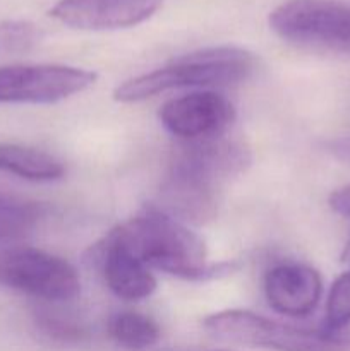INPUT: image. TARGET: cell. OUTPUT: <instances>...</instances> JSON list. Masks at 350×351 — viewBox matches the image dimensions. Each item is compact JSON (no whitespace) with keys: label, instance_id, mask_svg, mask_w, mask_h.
Masks as SVG:
<instances>
[{"label":"cell","instance_id":"6da1fadb","mask_svg":"<svg viewBox=\"0 0 350 351\" xmlns=\"http://www.w3.org/2000/svg\"><path fill=\"white\" fill-rule=\"evenodd\" d=\"M110 233L150 269L185 281L218 280L239 269L237 263L209 264L201 237L156 206H146Z\"/></svg>","mask_w":350,"mask_h":351},{"label":"cell","instance_id":"7a4b0ae2","mask_svg":"<svg viewBox=\"0 0 350 351\" xmlns=\"http://www.w3.org/2000/svg\"><path fill=\"white\" fill-rule=\"evenodd\" d=\"M256 64V57L244 48H202L129 79L113 91V99L119 103H137L170 89L239 84L253 75Z\"/></svg>","mask_w":350,"mask_h":351},{"label":"cell","instance_id":"3957f363","mask_svg":"<svg viewBox=\"0 0 350 351\" xmlns=\"http://www.w3.org/2000/svg\"><path fill=\"white\" fill-rule=\"evenodd\" d=\"M202 329L216 341L271 351H350L347 329L305 328L273 321L249 311H222L208 315Z\"/></svg>","mask_w":350,"mask_h":351},{"label":"cell","instance_id":"277c9868","mask_svg":"<svg viewBox=\"0 0 350 351\" xmlns=\"http://www.w3.org/2000/svg\"><path fill=\"white\" fill-rule=\"evenodd\" d=\"M270 27L295 47L350 55L349 2L285 0L270 14Z\"/></svg>","mask_w":350,"mask_h":351},{"label":"cell","instance_id":"5b68a950","mask_svg":"<svg viewBox=\"0 0 350 351\" xmlns=\"http://www.w3.org/2000/svg\"><path fill=\"white\" fill-rule=\"evenodd\" d=\"M0 287L47 304H64L81 295V280L71 263L33 247L0 249Z\"/></svg>","mask_w":350,"mask_h":351},{"label":"cell","instance_id":"8992f818","mask_svg":"<svg viewBox=\"0 0 350 351\" xmlns=\"http://www.w3.org/2000/svg\"><path fill=\"white\" fill-rule=\"evenodd\" d=\"M98 75L71 65L0 67V105H51L86 91Z\"/></svg>","mask_w":350,"mask_h":351},{"label":"cell","instance_id":"52a82bcc","mask_svg":"<svg viewBox=\"0 0 350 351\" xmlns=\"http://www.w3.org/2000/svg\"><path fill=\"white\" fill-rule=\"evenodd\" d=\"M235 106L215 91H196L165 103L158 112L161 125L178 143L229 134L235 122Z\"/></svg>","mask_w":350,"mask_h":351},{"label":"cell","instance_id":"ba28073f","mask_svg":"<svg viewBox=\"0 0 350 351\" xmlns=\"http://www.w3.org/2000/svg\"><path fill=\"white\" fill-rule=\"evenodd\" d=\"M163 0H58L50 16L82 31H112L137 26L153 17Z\"/></svg>","mask_w":350,"mask_h":351},{"label":"cell","instance_id":"9c48e42d","mask_svg":"<svg viewBox=\"0 0 350 351\" xmlns=\"http://www.w3.org/2000/svg\"><path fill=\"white\" fill-rule=\"evenodd\" d=\"M218 195L220 185L215 182L170 163L154 206L184 225L201 226L218 215Z\"/></svg>","mask_w":350,"mask_h":351},{"label":"cell","instance_id":"30bf717a","mask_svg":"<svg viewBox=\"0 0 350 351\" xmlns=\"http://www.w3.org/2000/svg\"><path fill=\"white\" fill-rule=\"evenodd\" d=\"M253 156L246 144L229 134L201 141L178 143L170 163L184 167L222 187L249 168Z\"/></svg>","mask_w":350,"mask_h":351},{"label":"cell","instance_id":"8fae6325","mask_svg":"<svg viewBox=\"0 0 350 351\" xmlns=\"http://www.w3.org/2000/svg\"><path fill=\"white\" fill-rule=\"evenodd\" d=\"M264 295L270 307L278 314L307 317L321 300L323 280L314 267L305 264H278L264 276Z\"/></svg>","mask_w":350,"mask_h":351},{"label":"cell","instance_id":"7c38bea8","mask_svg":"<svg viewBox=\"0 0 350 351\" xmlns=\"http://www.w3.org/2000/svg\"><path fill=\"white\" fill-rule=\"evenodd\" d=\"M93 257L106 288L122 300L137 302L156 290V278L150 267L137 259L112 233L93 247Z\"/></svg>","mask_w":350,"mask_h":351},{"label":"cell","instance_id":"4fadbf2b","mask_svg":"<svg viewBox=\"0 0 350 351\" xmlns=\"http://www.w3.org/2000/svg\"><path fill=\"white\" fill-rule=\"evenodd\" d=\"M0 170L33 182L58 180L65 171L51 154L19 144H0Z\"/></svg>","mask_w":350,"mask_h":351},{"label":"cell","instance_id":"5bb4252c","mask_svg":"<svg viewBox=\"0 0 350 351\" xmlns=\"http://www.w3.org/2000/svg\"><path fill=\"white\" fill-rule=\"evenodd\" d=\"M110 339L127 351H146L160 339V326L136 311L115 312L106 324Z\"/></svg>","mask_w":350,"mask_h":351},{"label":"cell","instance_id":"9a60e30c","mask_svg":"<svg viewBox=\"0 0 350 351\" xmlns=\"http://www.w3.org/2000/svg\"><path fill=\"white\" fill-rule=\"evenodd\" d=\"M34 328L48 341L62 346H79L89 339V326L71 312L51 305H41L33 311Z\"/></svg>","mask_w":350,"mask_h":351},{"label":"cell","instance_id":"2e32d148","mask_svg":"<svg viewBox=\"0 0 350 351\" xmlns=\"http://www.w3.org/2000/svg\"><path fill=\"white\" fill-rule=\"evenodd\" d=\"M43 209L34 202L16 201L0 195V240H9L30 233L40 221Z\"/></svg>","mask_w":350,"mask_h":351},{"label":"cell","instance_id":"e0dca14e","mask_svg":"<svg viewBox=\"0 0 350 351\" xmlns=\"http://www.w3.org/2000/svg\"><path fill=\"white\" fill-rule=\"evenodd\" d=\"M40 41L41 29L30 21H3L0 23V58L27 53Z\"/></svg>","mask_w":350,"mask_h":351},{"label":"cell","instance_id":"ac0fdd59","mask_svg":"<svg viewBox=\"0 0 350 351\" xmlns=\"http://www.w3.org/2000/svg\"><path fill=\"white\" fill-rule=\"evenodd\" d=\"M325 326L329 329H345L350 326V271L336 278L331 285L326 300Z\"/></svg>","mask_w":350,"mask_h":351},{"label":"cell","instance_id":"d6986e66","mask_svg":"<svg viewBox=\"0 0 350 351\" xmlns=\"http://www.w3.org/2000/svg\"><path fill=\"white\" fill-rule=\"evenodd\" d=\"M329 208L340 216L350 218V185H345L342 189H336L331 195H329Z\"/></svg>","mask_w":350,"mask_h":351},{"label":"cell","instance_id":"ffe728a7","mask_svg":"<svg viewBox=\"0 0 350 351\" xmlns=\"http://www.w3.org/2000/svg\"><path fill=\"white\" fill-rule=\"evenodd\" d=\"M329 151L340 161L350 165V136L340 137V139H335L333 143H329Z\"/></svg>","mask_w":350,"mask_h":351},{"label":"cell","instance_id":"44dd1931","mask_svg":"<svg viewBox=\"0 0 350 351\" xmlns=\"http://www.w3.org/2000/svg\"><path fill=\"white\" fill-rule=\"evenodd\" d=\"M340 259H342L343 264H349V266H350V239L347 240V243H345V247H343Z\"/></svg>","mask_w":350,"mask_h":351}]
</instances>
